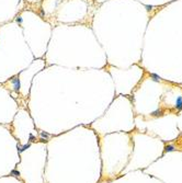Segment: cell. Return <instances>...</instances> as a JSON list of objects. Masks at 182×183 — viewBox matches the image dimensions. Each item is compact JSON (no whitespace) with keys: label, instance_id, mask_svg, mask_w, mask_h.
Masks as SVG:
<instances>
[{"label":"cell","instance_id":"5","mask_svg":"<svg viewBox=\"0 0 182 183\" xmlns=\"http://www.w3.org/2000/svg\"><path fill=\"white\" fill-rule=\"evenodd\" d=\"M146 8H147V10H151V8H153V6H146Z\"/></svg>","mask_w":182,"mask_h":183},{"label":"cell","instance_id":"4","mask_svg":"<svg viewBox=\"0 0 182 183\" xmlns=\"http://www.w3.org/2000/svg\"><path fill=\"white\" fill-rule=\"evenodd\" d=\"M173 149H174V147H173V146H171V145H170V146H167V147H166V151H172Z\"/></svg>","mask_w":182,"mask_h":183},{"label":"cell","instance_id":"2","mask_svg":"<svg viewBox=\"0 0 182 183\" xmlns=\"http://www.w3.org/2000/svg\"><path fill=\"white\" fill-rule=\"evenodd\" d=\"M162 114H164L162 110H156L155 112H153V115H154V116H161Z\"/></svg>","mask_w":182,"mask_h":183},{"label":"cell","instance_id":"1","mask_svg":"<svg viewBox=\"0 0 182 183\" xmlns=\"http://www.w3.org/2000/svg\"><path fill=\"white\" fill-rule=\"evenodd\" d=\"M176 108H177L179 111H181V110H182V97H179V98L177 99V102H176Z\"/></svg>","mask_w":182,"mask_h":183},{"label":"cell","instance_id":"3","mask_svg":"<svg viewBox=\"0 0 182 183\" xmlns=\"http://www.w3.org/2000/svg\"><path fill=\"white\" fill-rule=\"evenodd\" d=\"M150 77L153 78L155 81H160V80H161V78L159 77L158 75H156V74H150Z\"/></svg>","mask_w":182,"mask_h":183}]
</instances>
